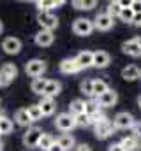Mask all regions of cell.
Returning a JSON list of instances; mask_svg holds the SVG:
<instances>
[{"instance_id":"30","label":"cell","mask_w":141,"mask_h":151,"mask_svg":"<svg viewBox=\"0 0 141 151\" xmlns=\"http://www.w3.org/2000/svg\"><path fill=\"white\" fill-rule=\"evenodd\" d=\"M27 113H28V118H30L32 121H41V119H42V111H41V107H39L37 104L28 106Z\"/></svg>"},{"instance_id":"23","label":"cell","mask_w":141,"mask_h":151,"mask_svg":"<svg viewBox=\"0 0 141 151\" xmlns=\"http://www.w3.org/2000/svg\"><path fill=\"white\" fill-rule=\"evenodd\" d=\"M14 121H16V125H20V127H28V125L32 123V119L28 118L27 109H18V111L14 113Z\"/></svg>"},{"instance_id":"40","label":"cell","mask_w":141,"mask_h":151,"mask_svg":"<svg viewBox=\"0 0 141 151\" xmlns=\"http://www.w3.org/2000/svg\"><path fill=\"white\" fill-rule=\"evenodd\" d=\"M131 25H134V27H141V12L134 14V18H132V21H131Z\"/></svg>"},{"instance_id":"31","label":"cell","mask_w":141,"mask_h":151,"mask_svg":"<svg viewBox=\"0 0 141 151\" xmlns=\"http://www.w3.org/2000/svg\"><path fill=\"white\" fill-rule=\"evenodd\" d=\"M120 11H122V7L118 5V2H109L108 4V7H106V14L109 16V18H118V14H120Z\"/></svg>"},{"instance_id":"17","label":"cell","mask_w":141,"mask_h":151,"mask_svg":"<svg viewBox=\"0 0 141 151\" xmlns=\"http://www.w3.org/2000/svg\"><path fill=\"white\" fill-rule=\"evenodd\" d=\"M111 63V56L106 51H95L94 53V67L97 69H106Z\"/></svg>"},{"instance_id":"33","label":"cell","mask_w":141,"mask_h":151,"mask_svg":"<svg viewBox=\"0 0 141 151\" xmlns=\"http://www.w3.org/2000/svg\"><path fill=\"white\" fill-rule=\"evenodd\" d=\"M79 88H81V93H83V95L94 97V84H92V79H85Z\"/></svg>"},{"instance_id":"9","label":"cell","mask_w":141,"mask_h":151,"mask_svg":"<svg viewBox=\"0 0 141 151\" xmlns=\"http://www.w3.org/2000/svg\"><path fill=\"white\" fill-rule=\"evenodd\" d=\"M113 25H115V19L109 18L106 12H99V14L95 16V19H94V28H95V30H101V32L111 30Z\"/></svg>"},{"instance_id":"35","label":"cell","mask_w":141,"mask_h":151,"mask_svg":"<svg viewBox=\"0 0 141 151\" xmlns=\"http://www.w3.org/2000/svg\"><path fill=\"white\" fill-rule=\"evenodd\" d=\"M74 121H76V127H88L90 125V118H88V114H78V116H74Z\"/></svg>"},{"instance_id":"46","label":"cell","mask_w":141,"mask_h":151,"mask_svg":"<svg viewBox=\"0 0 141 151\" xmlns=\"http://www.w3.org/2000/svg\"><path fill=\"white\" fill-rule=\"evenodd\" d=\"M138 106H140V109H141V95H140V99H138Z\"/></svg>"},{"instance_id":"25","label":"cell","mask_w":141,"mask_h":151,"mask_svg":"<svg viewBox=\"0 0 141 151\" xmlns=\"http://www.w3.org/2000/svg\"><path fill=\"white\" fill-rule=\"evenodd\" d=\"M85 113V100L81 99H76L69 104V114L72 116H78V114H83Z\"/></svg>"},{"instance_id":"2","label":"cell","mask_w":141,"mask_h":151,"mask_svg":"<svg viewBox=\"0 0 141 151\" xmlns=\"http://www.w3.org/2000/svg\"><path fill=\"white\" fill-rule=\"evenodd\" d=\"M134 123H136L134 116L131 113H127V111H122V113H118L113 118V127H115V130H131Z\"/></svg>"},{"instance_id":"10","label":"cell","mask_w":141,"mask_h":151,"mask_svg":"<svg viewBox=\"0 0 141 151\" xmlns=\"http://www.w3.org/2000/svg\"><path fill=\"white\" fill-rule=\"evenodd\" d=\"M95 100H97V104H99L101 109L102 107H115L116 102H118V93L115 90H108L106 93H102L101 97H97Z\"/></svg>"},{"instance_id":"6","label":"cell","mask_w":141,"mask_h":151,"mask_svg":"<svg viewBox=\"0 0 141 151\" xmlns=\"http://www.w3.org/2000/svg\"><path fill=\"white\" fill-rule=\"evenodd\" d=\"M113 132H115V127H113V121H109V118H106L102 121H99L97 125H94V134H95L97 139H108Z\"/></svg>"},{"instance_id":"27","label":"cell","mask_w":141,"mask_h":151,"mask_svg":"<svg viewBox=\"0 0 141 151\" xmlns=\"http://www.w3.org/2000/svg\"><path fill=\"white\" fill-rule=\"evenodd\" d=\"M12 128H14L12 119H9L7 116H0V135H7V134H11Z\"/></svg>"},{"instance_id":"7","label":"cell","mask_w":141,"mask_h":151,"mask_svg":"<svg viewBox=\"0 0 141 151\" xmlns=\"http://www.w3.org/2000/svg\"><path fill=\"white\" fill-rule=\"evenodd\" d=\"M42 130L41 128H37V127H28V130L23 134V144L27 146V148H37V144H39V139L42 137Z\"/></svg>"},{"instance_id":"42","label":"cell","mask_w":141,"mask_h":151,"mask_svg":"<svg viewBox=\"0 0 141 151\" xmlns=\"http://www.w3.org/2000/svg\"><path fill=\"white\" fill-rule=\"evenodd\" d=\"M74 151H92V148H90L88 144H78V146L74 148Z\"/></svg>"},{"instance_id":"18","label":"cell","mask_w":141,"mask_h":151,"mask_svg":"<svg viewBox=\"0 0 141 151\" xmlns=\"http://www.w3.org/2000/svg\"><path fill=\"white\" fill-rule=\"evenodd\" d=\"M120 144H122V148H124L125 151H140V150H141L140 139H138V137H134L132 134L125 135V137L120 141Z\"/></svg>"},{"instance_id":"38","label":"cell","mask_w":141,"mask_h":151,"mask_svg":"<svg viewBox=\"0 0 141 151\" xmlns=\"http://www.w3.org/2000/svg\"><path fill=\"white\" fill-rule=\"evenodd\" d=\"M131 9H132L134 14L141 12V0H132V2H131Z\"/></svg>"},{"instance_id":"4","label":"cell","mask_w":141,"mask_h":151,"mask_svg":"<svg viewBox=\"0 0 141 151\" xmlns=\"http://www.w3.org/2000/svg\"><path fill=\"white\" fill-rule=\"evenodd\" d=\"M37 23L41 25V30H49L53 32L58 27V18L53 12H39L37 14Z\"/></svg>"},{"instance_id":"44","label":"cell","mask_w":141,"mask_h":151,"mask_svg":"<svg viewBox=\"0 0 141 151\" xmlns=\"http://www.w3.org/2000/svg\"><path fill=\"white\" fill-rule=\"evenodd\" d=\"M2 32H4V25H2V21H0V35H2Z\"/></svg>"},{"instance_id":"37","label":"cell","mask_w":141,"mask_h":151,"mask_svg":"<svg viewBox=\"0 0 141 151\" xmlns=\"http://www.w3.org/2000/svg\"><path fill=\"white\" fill-rule=\"evenodd\" d=\"M131 134L134 135V137H141V121H136L134 125H132V128H131Z\"/></svg>"},{"instance_id":"13","label":"cell","mask_w":141,"mask_h":151,"mask_svg":"<svg viewBox=\"0 0 141 151\" xmlns=\"http://www.w3.org/2000/svg\"><path fill=\"white\" fill-rule=\"evenodd\" d=\"M34 40H35V44H37L39 47H48V46L53 44L55 35H53V32H49V30H39V32L35 34Z\"/></svg>"},{"instance_id":"45","label":"cell","mask_w":141,"mask_h":151,"mask_svg":"<svg viewBox=\"0 0 141 151\" xmlns=\"http://www.w3.org/2000/svg\"><path fill=\"white\" fill-rule=\"evenodd\" d=\"M0 151H4V142L0 141Z\"/></svg>"},{"instance_id":"28","label":"cell","mask_w":141,"mask_h":151,"mask_svg":"<svg viewBox=\"0 0 141 151\" xmlns=\"http://www.w3.org/2000/svg\"><path fill=\"white\" fill-rule=\"evenodd\" d=\"M72 5H74L78 11H90V9H94V7L97 5V2H95V0H74Z\"/></svg>"},{"instance_id":"26","label":"cell","mask_w":141,"mask_h":151,"mask_svg":"<svg viewBox=\"0 0 141 151\" xmlns=\"http://www.w3.org/2000/svg\"><path fill=\"white\" fill-rule=\"evenodd\" d=\"M46 83H48V79H44V77H37V79H34V81H32V84H30V90L34 91L35 95H44Z\"/></svg>"},{"instance_id":"12","label":"cell","mask_w":141,"mask_h":151,"mask_svg":"<svg viewBox=\"0 0 141 151\" xmlns=\"http://www.w3.org/2000/svg\"><path fill=\"white\" fill-rule=\"evenodd\" d=\"M76 60V63H78V67L83 70V69H90V67H94V53L92 51H81V53H78V56L74 58Z\"/></svg>"},{"instance_id":"29","label":"cell","mask_w":141,"mask_h":151,"mask_svg":"<svg viewBox=\"0 0 141 151\" xmlns=\"http://www.w3.org/2000/svg\"><path fill=\"white\" fill-rule=\"evenodd\" d=\"M53 142H55V139H53V135H49V134H42V137L39 139V144H37V148L42 151H48L51 146H53Z\"/></svg>"},{"instance_id":"15","label":"cell","mask_w":141,"mask_h":151,"mask_svg":"<svg viewBox=\"0 0 141 151\" xmlns=\"http://www.w3.org/2000/svg\"><path fill=\"white\" fill-rule=\"evenodd\" d=\"M37 106L41 107V111H42V116H51V114L57 111V102H55V99H48V97H42V99H41V102H39Z\"/></svg>"},{"instance_id":"3","label":"cell","mask_w":141,"mask_h":151,"mask_svg":"<svg viewBox=\"0 0 141 151\" xmlns=\"http://www.w3.org/2000/svg\"><path fill=\"white\" fill-rule=\"evenodd\" d=\"M55 127L64 132V134H69L70 130L76 128V121H74V116L69 113H60L57 118H55Z\"/></svg>"},{"instance_id":"1","label":"cell","mask_w":141,"mask_h":151,"mask_svg":"<svg viewBox=\"0 0 141 151\" xmlns=\"http://www.w3.org/2000/svg\"><path fill=\"white\" fill-rule=\"evenodd\" d=\"M94 30H95V28H94V21L88 19V18H78V19H74V23H72V32H74L76 35H79V37H86V35H90Z\"/></svg>"},{"instance_id":"16","label":"cell","mask_w":141,"mask_h":151,"mask_svg":"<svg viewBox=\"0 0 141 151\" xmlns=\"http://www.w3.org/2000/svg\"><path fill=\"white\" fill-rule=\"evenodd\" d=\"M58 69H60L62 74H76V72L81 70V69L78 67V63H76L74 58H65V60H62L60 65H58Z\"/></svg>"},{"instance_id":"21","label":"cell","mask_w":141,"mask_h":151,"mask_svg":"<svg viewBox=\"0 0 141 151\" xmlns=\"http://www.w3.org/2000/svg\"><path fill=\"white\" fill-rule=\"evenodd\" d=\"M122 77L125 81H136L141 77V70L136 67V65H127L124 70H122Z\"/></svg>"},{"instance_id":"11","label":"cell","mask_w":141,"mask_h":151,"mask_svg":"<svg viewBox=\"0 0 141 151\" xmlns=\"http://www.w3.org/2000/svg\"><path fill=\"white\" fill-rule=\"evenodd\" d=\"M2 49L7 53V55H18L21 51V40L18 37H7L4 39L2 42Z\"/></svg>"},{"instance_id":"43","label":"cell","mask_w":141,"mask_h":151,"mask_svg":"<svg viewBox=\"0 0 141 151\" xmlns=\"http://www.w3.org/2000/svg\"><path fill=\"white\" fill-rule=\"evenodd\" d=\"M48 151H64V150H62V148H60V144L55 141V142H53V146H51V148H49Z\"/></svg>"},{"instance_id":"5","label":"cell","mask_w":141,"mask_h":151,"mask_svg":"<svg viewBox=\"0 0 141 151\" xmlns=\"http://www.w3.org/2000/svg\"><path fill=\"white\" fill-rule=\"evenodd\" d=\"M25 72L30 76V77H34V79L42 77V74L46 72V62H44V60H39V58H34V60L27 62Z\"/></svg>"},{"instance_id":"39","label":"cell","mask_w":141,"mask_h":151,"mask_svg":"<svg viewBox=\"0 0 141 151\" xmlns=\"http://www.w3.org/2000/svg\"><path fill=\"white\" fill-rule=\"evenodd\" d=\"M11 83H12L11 79H7L5 76H2V74H0V88H7V86H9Z\"/></svg>"},{"instance_id":"8","label":"cell","mask_w":141,"mask_h":151,"mask_svg":"<svg viewBox=\"0 0 141 151\" xmlns=\"http://www.w3.org/2000/svg\"><path fill=\"white\" fill-rule=\"evenodd\" d=\"M122 51H124L125 55L132 56V58L141 56V39L132 37V39H129V40H125V42L122 44Z\"/></svg>"},{"instance_id":"32","label":"cell","mask_w":141,"mask_h":151,"mask_svg":"<svg viewBox=\"0 0 141 151\" xmlns=\"http://www.w3.org/2000/svg\"><path fill=\"white\" fill-rule=\"evenodd\" d=\"M99 111H101V107H99V104H97V100H95V99H92V100H86V102H85V114L92 116V114L99 113Z\"/></svg>"},{"instance_id":"14","label":"cell","mask_w":141,"mask_h":151,"mask_svg":"<svg viewBox=\"0 0 141 151\" xmlns=\"http://www.w3.org/2000/svg\"><path fill=\"white\" fill-rule=\"evenodd\" d=\"M60 91H62V83H60V81H57V79H48L46 88H44V95H42V97L55 99Z\"/></svg>"},{"instance_id":"36","label":"cell","mask_w":141,"mask_h":151,"mask_svg":"<svg viewBox=\"0 0 141 151\" xmlns=\"http://www.w3.org/2000/svg\"><path fill=\"white\" fill-rule=\"evenodd\" d=\"M90 118V125H97L99 121H102V119H106L108 116H106L104 113H102V109L99 111V113H95V114H92V116H88Z\"/></svg>"},{"instance_id":"24","label":"cell","mask_w":141,"mask_h":151,"mask_svg":"<svg viewBox=\"0 0 141 151\" xmlns=\"http://www.w3.org/2000/svg\"><path fill=\"white\" fill-rule=\"evenodd\" d=\"M92 84H94V99L101 97L102 93H106V91L109 90L108 83H106V81H102V79H92Z\"/></svg>"},{"instance_id":"19","label":"cell","mask_w":141,"mask_h":151,"mask_svg":"<svg viewBox=\"0 0 141 151\" xmlns=\"http://www.w3.org/2000/svg\"><path fill=\"white\" fill-rule=\"evenodd\" d=\"M35 5H37L39 12H51V9H55L58 5H64V0H58V2H55V0H39V2H35Z\"/></svg>"},{"instance_id":"22","label":"cell","mask_w":141,"mask_h":151,"mask_svg":"<svg viewBox=\"0 0 141 151\" xmlns=\"http://www.w3.org/2000/svg\"><path fill=\"white\" fill-rule=\"evenodd\" d=\"M0 74L5 76L7 79H11V81H14L16 77H18V67L14 65V63H4L2 67H0Z\"/></svg>"},{"instance_id":"34","label":"cell","mask_w":141,"mask_h":151,"mask_svg":"<svg viewBox=\"0 0 141 151\" xmlns=\"http://www.w3.org/2000/svg\"><path fill=\"white\" fill-rule=\"evenodd\" d=\"M118 18H120L124 23H131V21H132V18H134V12H132V9H131V7H127V9H122V11H120Z\"/></svg>"},{"instance_id":"20","label":"cell","mask_w":141,"mask_h":151,"mask_svg":"<svg viewBox=\"0 0 141 151\" xmlns=\"http://www.w3.org/2000/svg\"><path fill=\"white\" fill-rule=\"evenodd\" d=\"M57 142L60 144V148L64 151H70L76 148V141H74V137L70 135V134H62L58 139H57Z\"/></svg>"},{"instance_id":"41","label":"cell","mask_w":141,"mask_h":151,"mask_svg":"<svg viewBox=\"0 0 141 151\" xmlns=\"http://www.w3.org/2000/svg\"><path fill=\"white\" fill-rule=\"evenodd\" d=\"M108 151H125V150L122 148V144H120V142H115V144L108 146Z\"/></svg>"}]
</instances>
